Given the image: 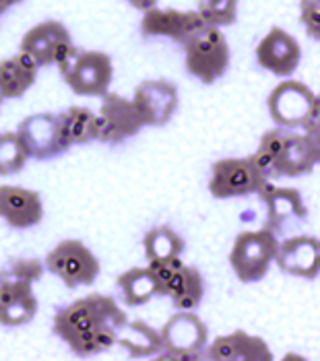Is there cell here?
<instances>
[{"mask_svg": "<svg viewBox=\"0 0 320 361\" xmlns=\"http://www.w3.org/2000/svg\"><path fill=\"white\" fill-rule=\"evenodd\" d=\"M129 318L118 307L114 298L102 293H89L69 306L56 310L52 331L66 345H73L79 336L95 331L102 324H112L118 331H124Z\"/></svg>", "mask_w": 320, "mask_h": 361, "instance_id": "6da1fadb", "label": "cell"}, {"mask_svg": "<svg viewBox=\"0 0 320 361\" xmlns=\"http://www.w3.org/2000/svg\"><path fill=\"white\" fill-rule=\"evenodd\" d=\"M267 108L273 122L281 128H304L320 135V106L316 93L300 81H283L268 93Z\"/></svg>", "mask_w": 320, "mask_h": 361, "instance_id": "7a4b0ae2", "label": "cell"}, {"mask_svg": "<svg viewBox=\"0 0 320 361\" xmlns=\"http://www.w3.org/2000/svg\"><path fill=\"white\" fill-rule=\"evenodd\" d=\"M182 48L186 73L203 85H213L230 68V44L219 27H203Z\"/></svg>", "mask_w": 320, "mask_h": 361, "instance_id": "3957f363", "label": "cell"}, {"mask_svg": "<svg viewBox=\"0 0 320 361\" xmlns=\"http://www.w3.org/2000/svg\"><path fill=\"white\" fill-rule=\"evenodd\" d=\"M279 240L277 235L263 227L259 231H242L236 235L230 252V264L234 275L242 283H259L267 277L271 264L275 262Z\"/></svg>", "mask_w": 320, "mask_h": 361, "instance_id": "277c9868", "label": "cell"}, {"mask_svg": "<svg viewBox=\"0 0 320 361\" xmlns=\"http://www.w3.org/2000/svg\"><path fill=\"white\" fill-rule=\"evenodd\" d=\"M161 351L155 355L158 360L192 361L203 357L209 329L194 314V310L182 312L178 310L160 331Z\"/></svg>", "mask_w": 320, "mask_h": 361, "instance_id": "5b68a950", "label": "cell"}, {"mask_svg": "<svg viewBox=\"0 0 320 361\" xmlns=\"http://www.w3.org/2000/svg\"><path fill=\"white\" fill-rule=\"evenodd\" d=\"M44 267L69 289L93 285L100 277V260L81 240H62L48 252Z\"/></svg>", "mask_w": 320, "mask_h": 361, "instance_id": "8992f818", "label": "cell"}, {"mask_svg": "<svg viewBox=\"0 0 320 361\" xmlns=\"http://www.w3.org/2000/svg\"><path fill=\"white\" fill-rule=\"evenodd\" d=\"M15 133L23 140L29 159L48 161L71 149L60 114L42 111L27 116L23 122H19Z\"/></svg>", "mask_w": 320, "mask_h": 361, "instance_id": "52a82bcc", "label": "cell"}, {"mask_svg": "<svg viewBox=\"0 0 320 361\" xmlns=\"http://www.w3.org/2000/svg\"><path fill=\"white\" fill-rule=\"evenodd\" d=\"M143 128L133 102L120 93L107 91L102 97L100 114H95V140L104 145H120L136 137Z\"/></svg>", "mask_w": 320, "mask_h": 361, "instance_id": "ba28073f", "label": "cell"}, {"mask_svg": "<svg viewBox=\"0 0 320 361\" xmlns=\"http://www.w3.org/2000/svg\"><path fill=\"white\" fill-rule=\"evenodd\" d=\"M263 180L265 178H261L250 157H227L211 166L209 192L217 200L242 198L256 195Z\"/></svg>", "mask_w": 320, "mask_h": 361, "instance_id": "9c48e42d", "label": "cell"}, {"mask_svg": "<svg viewBox=\"0 0 320 361\" xmlns=\"http://www.w3.org/2000/svg\"><path fill=\"white\" fill-rule=\"evenodd\" d=\"M134 110L138 111L143 126H165L180 106V93L176 83L167 79H149L134 89Z\"/></svg>", "mask_w": 320, "mask_h": 361, "instance_id": "30bf717a", "label": "cell"}, {"mask_svg": "<svg viewBox=\"0 0 320 361\" xmlns=\"http://www.w3.org/2000/svg\"><path fill=\"white\" fill-rule=\"evenodd\" d=\"M114 79V64L106 52L79 50L71 73L64 77L71 91L81 97H104Z\"/></svg>", "mask_w": 320, "mask_h": 361, "instance_id": "8fae6325", "label": "cell"}, {"mask_svg": "<svg viewBox=\"0 0 320 361\" xmlns=\"http://www.w3.org/2000/svg\"><path fill=\"white\" fill-rule=\"evenodd\" d=\"M207 27L196 11H178V8H149L143 13L141 33L145 37H167L184 46L188 39Z\"/></svg>", "mask_w": 320, "mask_h": 361, "instance_id": "7c38bea8", "label": "cell"}, {"mask_svg": "<svg viewBox=\"0 0 320 361\" xmlns=\"http://www.w3.org/2000/svg\"><path fill=\"white\" fill-rule=\"evenodd\" d=\"M256 62L275 77H292L302 62V46L285 29L271 27L256 46Z\"/></svg>", "mask_w": 320, "mask_h": 361, "instance_id": "4fadbf2b", "label": "cell"}, {"mask_svg": "<svg viewBox=\"0 0 320 361\" xmlns=\"http://www.w3.org/2000/svg\"><path fill=\"white\" fill-rule=\"evenodd\" d=\"M275 262L292 277L314 281L320 273V242L316 235H290L279 242Z\"/></svg>", "mask_w": 320, "mask_h": 361, "instance_id": "5bb4252c", "label": "cell"}, {"mask_svg": "<svg viewBox=\"0 0 320 361\" xmlns=\"http://www.w3.org/2000/svg\"><path fill=\"white\" fill-rule=\"evenodd\" d=\"M0 219L15 229L35 227L44 219L42 195L23 186H0Z\"/></svg>", "mask_w": 320, "mask_h": 361, "instance_id": "9a60e30c", "label": "cell"}, {"mask_svg": "<svg viewBox=\"0 0 320 361\" xmlns=\"http://www.w3.org/2000/svg\"><path fill=\"white\" fill-rule=\"evenodd\" d=\"M320 161V139L319 135H295L288 130V139L281 149V153L277 155L275 164L279 178H300L306 176L310 171H314V167Z\"/></svg>", "mask_w": 320, "mask_h": 361, "instance_id": "2e32d148", "label": "cell"}, {"mask_svg": "<svg viewBox=\"0 0 320 361\" xmlns=\"http://www.w3.org/2000/svg\"><path fill=\"white\" fill-rule=\"evenodd\" d=\"M211 361H271L273 353L267 341L261 336H252L246 331H234L223 336H217L211 345L205 347L203 353Z\"/></svg>", "mask_w": 320, "mask_h": 361, "instance_id": "e0dca14e", "label": "cell"}, {"mask_svg": "<svg viewBox=\"0 0 320 361\" xmlns=\"http://www.w3.org/2000/svg\"><path fill=\"white\" fill-rule=\"evenodd\" d=\"M37 314V298L29 281H2L0 283V324L25 326Z\"/></svg>", "mask_w": 320, "mask_h": 361, "instance_id": "ac0fdd59", "label": "cell"}, {"mask_svg": "<svg viewBox=\"0 0 320 361\" xmlns=\"http://www.w3.org/2000/svg\"><path fill=\"white\" fill-rule=\"evenodd\" d=\"M263 202L267 204V227L275 235L308 221V209L304 204L302 192L295 188L277 186Z\"/></svg>", "mask_w": 320, "mask_h": 361, "instance_id": "d6986e66", "label": "cell"}, {"mask_svg": "<svg viewBox=\"0 0 320 361\" xmlns=\"http://www.w3.org/2000/svg\"><path fill=\"white\" fill-rule=\"evenodd\" d=\"M71 33L64 23L60 21H44V23H37L35 27H31L23 35L21 39V48L19 50H25L29 54L33 56L40 64V68H48L52 66V48L54 44L62 37Z\"/></svg>", "mask_w": 320, "mask_h": 361, "instance_id": "ffe728a7", "label": "cell"}, {"mask_svg": "<svg viewBox=\"0 0 320 361\" xmlns=\"http://www.w3.org/2000/svg\"><path fill=\"white\" fill-rule=\"evenodd\" d=\"M116 285L122 293V302L126 306L138 307L149 304L153 298H158V285L151 271L147 267H134L124 271L120 277L116 279Z\"/></svg>", "mask_w": 320, "mask_h": 361, "instance_id": "44dd1931", "label": "cell"}, {"mask_svg": "<svg viewBox=\"0 0 320 361\" xmlns=\"http://www.w3.org/2000/svg\"><path fill=\"white\" fill-rule=\"evenodd\" d=\"M129 331V336L118 334V343L122 349H126L131 360H143V357H155L161 351V336L160 331L149 326L143 320L126 322L124 326Z\"/></svg>", "mask_w": 320, "mask_h": 361, "instance_id": "7402d4cb", "label": "cell"}, {"mask_svg": "<svg viewBox=\"0 0 320 361\" xmlns=\"http://www.w3.org/2000/svg\"><path fill=\"white\" fill-rule=\"evenodd\" d=\"M147 260H165L174 256H182L186 250V242L180 233H176L170 225H158L149 229L143 238Z\"/></svg>", "mask_w": 320, "mask_h": 361, "instance_id": "603a6c76", "label": "cell"}, {"mask_svg": "<svg viewBox=\"0 0 320 361\" xmlns=\"http://www.w3.org/2000/svg\"><path fill=\"white\" fill-rule=\"evenodd\" d=\"M60 120L71 147L89 145L95 140V114L89 108L73 106L60 114Z\"/></svg>", "mask_w": 320, "mask_h": 361, "instance_id": "cb8c5ba5", "label": "cell"}, {"mask_svg": "<svg viewBox=\"0 0 320 361\" xmlns=\"http://www.w3.org/2000/svg\"><path fill=\"white\" fill-rule=\"evenodd\" d=\"M35 79H37V75L27 73L25 68H21L13 56L0 62V89H2L6 99L23 97L27 91L35 85Z\"/></svg>", "mask_w": 320, "mask_h": 361, "instance_id": "d4e9b609", "label": "cell"}, {"mask_svg": "<svg viewBox=\"0 0 320 361\" xmlns=\"http://www.w3.org/2000/svg\"><path fill=\"white\" fill-rule=\"evenodd\" d=\"M29 161L25 145L17 133H0V176L19 173Z\"/></svg>", "mask_w": 320, "mask_h": 361, "instance_id": "484cf974", "label": "cell"}, {"mask_svg": "<svg viewBox=\"0 0 320 361\" xmlns=\"http://www.w3.org/2000/svg\"><path fill=\"white\" fill-rule=\"evenodd\" d=\"M240 0H201L196 13L209 27H230L238 19Z\"/></svg>", "mask_w": 320, "mask_h": 361, "instance_id": "4316f807", "label": "cell"}, {"mask_svg": "<svg viewBox=\"0 0 320 361\" xmlns=\"http://www.w3.org/2000/svg\"><path fill=\"white\" fill-rule=\"evenodd\" d=\"M46 267L37 258H15L6 267L0 269V283L2 281H29L35 283L44 275Z\"/></svg>", "mask_w": 320, "mask_h": 361, "instance_id": "83f0119b", "label": "cell"}, {"mask_svg": "<svg viewBox=\"0 0 320 361\" xmlns=\"http://www.w3.org/2000/svg\"><path fill=\"white\" fill-rule=\"evenodd\" d=\"M205 298V279H203V273L194 267L192 269V275L188 279V283L184 285V289L172 298V304L176 310H182V312H190V310H196L201 306Z\"/></svg>", "mask_w": 320, "mask_h": 361, "instance_id": "f1b7e54d", "label": "cell"}, {"mask_svg": "<svg viewBox=\"0 0 320 361\" xmlns=\"http://www.w3.org/2000/svg\"><path fill=\"white\" fill-rule=\"evenodd\" d=\"M149 262V271L155 279V285H158V298H161V291L165 287V283L172 279V275L176 271H180L186 262L182 260V256H174V258H165V260H147Z\"/></svg>", "mask_w": 320, "mask_h": 361, "instance_id": "f546056e", "label": "cell"}, {"mask_svg": "<svg viewBox=\"0 0 320 361\" xmlns=\"http://www.w3.org/2000/svg\"><path fill=\"white\" fill-rule=\"evenodd\" d=\"M300 23L312 39L320 37V4L319 0H300Z\"/></svg>", "mask_w": 320, "mask_h": 361, "instance_id": "4dcf8cb0", "label": "cell"}, {"mask_svg": "<svg viewBox=\"0 0 320 361\" xmlns=\"http://www.w3.org/2000/svg\"><path fill=\"white\" fill-rule=\"evenodd\" d=\"M285 139H288V128H281V126L271 128V130H265V133H263L261 142H259V149L277 159V155L281 153V149H283V145H285Z\"/></svg>", "mask_w": 320, "mask_h": 361, "instance_id": "1f68e13d", "label": "cell"}, {"mask_svg": "<svg viewBox=\"0 0 320 361\" xmlns=\"http://www.w3.org/2000/svg\"><path fill=\"white\" fill-rule=\"evenodd\" d=\"M252 166L256 167V171L261 173V178L265 180H277L279 178V171H277V164H275V157H271L268 153L256 149L252 155H248Z\"/></svg>", "mask_w": 320, "mask_h": 361, "instance_id": "d6a6232c", "label": "cell"}, {"mask_svg": "<svg viewBox=\"0 0 320 361\" xmlns=\"http://www.w3.org/2000/svg\"><path fill=\"white\" fill-rule=\"evenodd\" d=\"M13 58H15V62H17L21 68H25L27 73H33V75H37V73H40V64H37V60L29 54V52H25V50H19V52L13 56Z\"/></svg>", "mask_w": 320, "mask_h": 361, "instance_id": "836d02e7", "label": "cell"}, {"mask_svg": "<svg viewBox=\"0 0 320 361\" xmlns=\"http://www.w3.org/2000/svg\"><path fill=\"white\" fill-rule=\"evenodd\" d=\"M133 8L136 11H149V8H153V6H158V0H126Z\"/></svg>", "mask_w": 320, "mask_h": 361, "instance_id": "e575fe53", "label": "cell"}, {"mask_svg": "<svg viewBox=\"0 0 320 361\" xmlns=\"http://www.w3.org/2000/svg\"><path fill=\"white\" fill-rule=\"evenodd\" d=\"M19 2H23V0H0V15L6 13L8 8H13L15 4H19Z\"/></svg>", "mask_w": 320, "mask_h": 361, "instance_id": "d590c367", "label": "cell"}, {"mask_svg": "<svg viewBox=\"0 0 320 361\" xmlns=\"http://www.w3.org/2000/svg\"><path fill=\"white\" fill-rule=\"evenodd\" d=\"M6 102V97H4V93H2V89H0V108H2V104Z\"/></svg>", "mask_w": 320, "mask_h": 361, "instance_id": "8d00e7d4", "label": "cell"}]
</instances>
